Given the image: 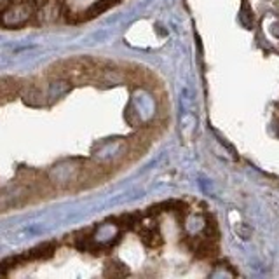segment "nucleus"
I'll return each instance as SVG.
<instances>
[{
	"instance_id": "f257e3e1",
	"label": "nucleus",
	"mask_w": 279,
	"mask_h": 279,
	"mask_svg": "<svg viewBox=\"0 0 279 279\" xmlns=\"http://www.w3.org/2000/svg\"><path fill=\"white\" fill-rule=\"evenodd\" d=\"M115 2H117V0H98V2H94L93 6L84 12L82 19H91V18H94V16H100L101 12L110 9Z\"/></svg>"
},
{
	"instance_id": "f03ea898",
	"label": "nucleus",
	"mask_w": 279,
	"mask_h": 279,
	"mask_svg": "<svg viewBox=\"0 0 279 279\" xmlns=\"http://www.w3.org/2000/svg\"><path fill=\"white\" fill-rule=\"evenodd\" d=\"M54 250H56L54 244H42V246H38L35 250L27 253L25 256H27V260H46L54 255Z\"/></svg>"
},
{
	"instance_id": "7ed1b4c3",
	"label": "nucleus",
	"mask_w": 279,
	"mask_h": 279,
	"mask_svg": "<svg viewBox=\"0 0 279 279\" xmlns=\"http://www.w3.org/2000/svg\"><path fill=\"white\" fill-rule=\"evenodd\" d=\"M141 235V241L147 244L148 248H157L162 244V238L161 234L157 232V229H143L140 232Z\"/></svg>"
}]
</instances>
